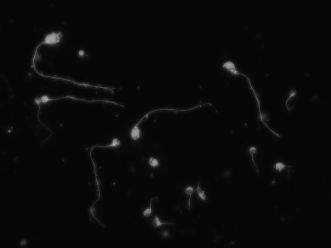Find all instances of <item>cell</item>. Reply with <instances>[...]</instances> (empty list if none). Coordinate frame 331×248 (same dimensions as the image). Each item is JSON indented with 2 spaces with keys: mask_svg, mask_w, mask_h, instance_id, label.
I'll return each mask as SVG.
<instances>
[{
  "mask_svg": "<svg viewBox=\"0 0 331 248\" xmlns=\"http://www.w3.org/2000/svg\"><path fill=\"white\" fill-rule=\"evenodd\" d=\"M62 37V34L60 32H51L45 37L44 41L47 44H56L60 42Z\"/></svg>",
  "mask_w": 331,
  "mask_h": 248,
  "instance_id": "cell-1",
  "label": "cell"
},
{
  "mask_svg": "<svg viewBox=\"0 0 331 248\" xmlns=\"http://www.w3.org/2000/svg\"><path fill=\"white\" fill-rule=\"evenodd\" d=\"M222 67L224 69L233 75H240V73L238 71L235 64L231 61H226L224 63Z\"/></svg>",
  "mask_w": 331,
  "mask_h": 248,
  "instance_id": "cell-2",
  "label": "cell"
},
{
  "mask_svg": "<svg viewBox=\"0 0 331 248\" xmlns=\"http://www.w3.org/2000/svg\"><path fill=\"white\" fill-rule=\"evenodd\" d=\"M130 135L131 138L134 141L137 140L140 138L141 131L138 125L136 124L132 128Z\"/></svg>",
  "mask_w": 331,
  "mask_h": 248,
  "instance_id": "cell-3",
  "label": "cell"
},
{
  "mask_svg": "<svg viewBox=\"0 0 331 248\" xmlns=\"http://www.w3.org/2000/svg\"><path fill=\"white\" fill-rule=\"evenodd\" d=\"M152 223L153 226L155 228L159 227L164 225H174L176 224V223H166L162 222L157 216H156L153 219Z\"/></svg>",
  "mask_w": 331,
  "mask_h": 248,
  "instance_id": "cell-4",
  "label": "cell"
},
{
  "mask_svg": "<svg viewBox=\"0 0 331 248\" xmlns=\"http://www.w3.org/2000/svg\"><path fill=\"white\" fill-rule=\"evenodd\" d=\"M200 179L199 181L197 183L196 191L198 196L202 200L205 201L207 200V197L206 193L202 189L200 185Z\"/></svg>",
  "mask_w": 331,
  "mask_h": 248,
  "instance_id": "cell-5",
  "label": "cell"
},
{
  "mask_svg": "<svg viewBox=\"0 0 331 248\" xmlns=\"http://www.w3.org/2000/svg\"><path fill=\"white\" fill-rule=\"evenodd\" d=\"M248 152L251 157V159H252L254 167L256 168L257 173H258L259 170L258 167H257V165L256 164L255 160H254V157L256 152H257V148L255 146H251L248 149Z\"/></svg>",
  "mask_w": 331,
  "mask_h": 248,
  "instance_id": "cell-6",
  "label": "cell"
},
{
  "mask_svg": "<svg viewBox=\"0 0 331 248\" xmlns=\"http://www.w3.org/2000/svg\"><path fill=\"white\" fill-rule=\"evenodd\" d=\"M194 192V188L192 186H188L185 189V194L189 196V200L188 201V209H190L191 207V200L192 195Z\"/></svg>",
  "mask_w": 331,
  "mask_h": 248,
  "instance_id": "cell-7",
  "label": "cell"
},
{
  "mask_svg": "<svg viewBox=\"0 0 331 248\" xmlns=\"http://www.w3.org/2000/svg\"><path fill=\"white\" fill-rule=\"evenodd\" d=\"M158 198L157 197H155L151 198V200H150V204L149 207L144 210L143 212V215L144 216L146 217H148L151 216L152 213V206L153 201L154 200V199H158Z\"/></svg>",
  "mask_w": 331,
  "mask_h": 248,
  "instance_id": "cell-8",
  "label": "cell"
},
{
  "mask_svg": "<svg viewBox=\"0 0 331 248\" xmlns=\"http://www.w3.org/2000/svg\"><path fill=\"white\" fill-rule=\"evenodd\" d=\"M287 167H289L287 166V165L282 163V162H278L275 164L274 168L276 170L278 171V172H281Z\"/></svg>",
  "mask_w": 331,
  "mask_h": 248,
  "instance_id": "cell-9",
  "label": "cell"
},
{
  "mask_svg": "<svg viewBox=\"0 0 331 248\" xmlns=\"http://www.w3.org/2000/svg\"><path fill=\"white\" fill-rule=\"evenodd\" d=\"M149 163L150 166L154 168L157 167L159 165V162L158 159L152 157L149 158Z\"/></svg>",
  "mask_w": 331,
  "mask_h": 248,
  "instance_id": "cell-10",
  "label": "cell"
},
{
  "mask_svg": "<svg viewBox=\"0 0 331 248\" xmlns=\"http://www.w3.org/2000/svg\"><path fill=\"white\" fill-rule=\"evenodd\" d=\"M162 235H163V237H167L168 236V232H167V231H164L163 232V234H162Z\"/></svg>",
  "mask_w": 331,
  "mask_h": 248,
  "instance_id": "cell-11",
  "label": "cell"
}]
</instances>
